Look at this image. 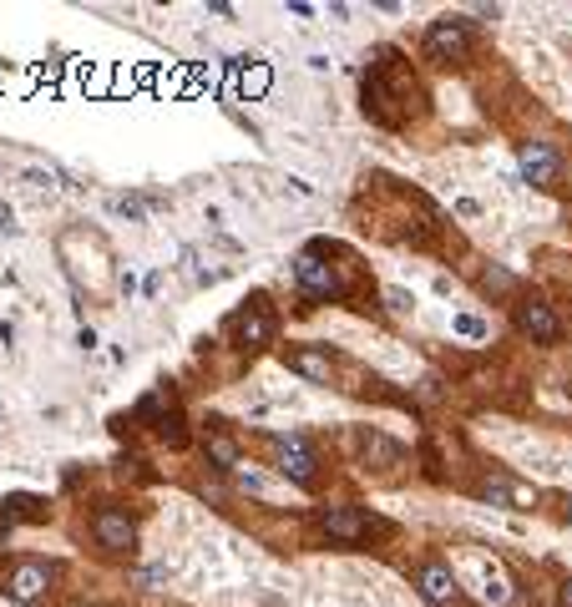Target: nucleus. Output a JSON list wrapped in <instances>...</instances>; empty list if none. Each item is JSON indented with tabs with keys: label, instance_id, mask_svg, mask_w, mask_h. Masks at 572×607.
I'll return each instance as SVG.
<instances>
[{
	"label": "nucleus",
	"instance_id": "obj_1",
	"mask_svg": "<svg viewBox=\"0 0 572 607\" xmlns=\"http://www.w3.org/2000/svg\"><path fill=\"white\" fill-rule=\"evenodd\" d=\"M420 112V87L410 66L400 61L396 46H380L365 71V117H375L380 127H406Z\"/></svg>",
	"mask_w": 572,
	"mask_h": 607
},
{
	"label": "nucleus",
	"instance_id": "obj_2",
	"mask_svg": "<svg viewBox=\"0 0 572 607\" xmlns=\"http://www.w3.org/2000/svg\"><path fill=\"white\" fill-rule=\"evenodd\" d=\"M137 425H147V431L157 435V441L167 445H187V421H183V405H177V395L167 390V385H153V390L137 400L132 410Z\"/></svg>",
	"mask_w": 572,
	"mask_h": 607
},
{
	"label": "nucleus",
	"instance_id": "obj_3",
	"mask_svg": "<svg viewBox=\"0 0 572 607\" xmlns=\"http://www.w3.org/2000/svg\"><path fill=\"white\" fill-rule=\"evenodd\" d=\"M420 51H426V61H461L471 51V21L466 16H436L420 36Z\"/></svg>",
	"mask_w": 572,
	"mask_h": 607
},
{
	"label": "nucleus",
	"instance_id": "obj_4",
	"mask_svg": "<svg viewBox=\"0 0 572 607\" xmlns=\"http://www.w3.org/2000/svg\"><path fill=\"white\" fill-rule=\"evenodd\" d=\"M51 582H56V567L51 562H36V557H21V562L5 572V582H0V592L11 597V602L21 607H36L51 597Z\"/></svg>",
	"mask_w": 572,
	"mask_h": 607
},
{
	"label": "nucleus",
	"instance_id": "obj_5",
	"mask_svg": "<svg viewBox=\"0 0 572 607\" xmlns=\"http://www.w3.org/2000/svg\"><path fill=\"white\" fill-rule=\"evenodd\" d=\"M228 335L238 339L243 349H264V345H274V335H279V314L269 309L264 293H253V299L243 304L238 314L228 319Z\"/></svg>",
	"mask_w": 572,
	"mask_h": 607
},
{
	"label": "nucleus",
	"instance_id": "obj_6",
	"mask_svg": "<svg viewBox=\"0 0 572 607\" xmlns=\"http://www.w3.org/2000/svg\"><path fill=\"white\" fill-rule=\"evenodd\" d=\"M512 319H517V329L532 345H557L562 339V319L552 314V304H542V299H522L517 309H512Z\"/></svg>",
	"mask_w": 572,
	"mask_h": 607
},
{
	"label": "nucleus",
	"instance_id": "obj_7",
	"mask_svg": "<svg viewBox=\"0 0 572 607\" xmlns=\"http://www.w3.org/2000/svg\"><path fill=\"white\" fill-rule=\"evenodd\" d=\"M294 279H299V289H304L309 299H324V304L344 293L340 273H334L324 259H314V253H299V259H294Z\"/></svg>",
	"mask_w": 572,
	"mask_h": 607
},
{
	"label": "nucleus",
	"instance_id": "obj_8",
	"mask_svg": "<svg viewBox=\"0 0 572 607\" xmlns=\"http://www.w3.org/2000/svg\"><path fill=\"white\" fill-rule=\"evenodd\" d=\"M314 466H320V455L304 435H279V471H284L294 486H314Z\"/></svg>",
	"mask_w": 572,
	"mask_h": 607
},
{
	"label": "nucleus",
	"instance_id": "obj_9",
	"mask_svg": "<svg viewBox=\"0 0 572 607\" xmlns=\"http://www.w3.org/2000/svg\"><path fill=\"white\" fill-rule=\"evenodd\" d=\"M350 445H355V455H360V461H370V466H380V471H390V466H400V461H406V445H396L390 435L370 431V425H355Z\"/></svg>",
	"mask_w": 572,
	"mask_h": 607
},
{
	"label": "nucleus",
	"instance_id": "obj_10",
	"mask_svg": "<svg viewBox=\"0 0 572 607\" xmlns=\"http://www.w3.org/2000/svg\"><path fill=\"white\" fill-rule=\"evenodd\" d=\"M517 163H522V173H527L532 187H552L557 173H562V157L552 152V142H522Z\"/></svg>",
	"mask_w": 572,
	"mask_h": 607
},
{
	"label": "nucleus",
	"instance_id": "obj_11",
	"mask_svg": "<svg viewBox=\"0 0 572 607\" xmlns=\"http://www.w3.org/2000/svg\"><path fill=\"white\" fill-rule=\"evenodd\" d=\"M91 531H97V542L107 547V552H132L137 547V527H132V516L127 511H97L91 516Z\"/></svg>",
	"mask_w": 572,
	"mask_h": 607
},
{
	"label": "nucleus",
	"instance_id": "obj_12",
	"mask_svg": "<svg viewBox=\"0 0 572 607\" xmlns=\"http://www.w3.org/2000/svg\"><path fill=\"white\" fill-rule=\"evenodd\" d=\"M320 527H324V537H334V542H360V537H370L375 521L365 516L360 506H324Z\"/></svg>",
	"mask_w": 572,
	"mask_h": 607
},
{
	"label": "nucleus",
	"instance_id": "obj_13",
	"mask_svg": "<svg viewBox=\"0 0 572 607\" xmlns=\"http://www.w3.org/2000/svg\"><path fill=\"white\" fill-rule=\"evenodd\" d=\"M416 587H420V597H426L430 607H446V602H456V572L451 567H440V562H426L420 567V577H416Z\"/></svg>",
	"mask_w": 572,
	"mask_h": 607
},
{
	"label": "nucleus",
	"instance_id": "obj_14",
	"mask_svg": "<svg viewBox=\"0 0 572 607\" xmlns=\"http://www.w3.org/2000/svg\"><path fill=\"white\" fill-rule=\"evenodd\" d=\"M284 359H289V369H294V375L314 379V385H324V379H330V369H334V355H330V349H314V345H294Z\"/></svg>",
	"mask_w": 572,
	"mask_h": 607
},
{
	"label": "nucleus",
	"instance_id": "obj_15",
	"mask_svg": "<svg viewBox=\"0 0 572 607\" xmlns=\"http://www.w3.org/2000/svg\"><path fill=\"white\" fill-rule=\"evenodd\" d=\"M482 496L492 501V506H517V501H522V486H517V481H506V476H486V481H482Z\"/></svg>",
	"mask_w": 572,
	"mask_h": 607
},
{
	"label": "nucleus",
	"instance_id": "obj_16",
	"mask_svg": "<svg viewBox=\"0 0 572 607\" xmlns=\"http://www.w3.org/2000/svg\"><path fill=\"white\" fill-rule=\"evenodd\" d=\"M208 455L218 461L223 471H233V466H238V445H233L228 435H208Z\"/></svg>",
	"mask_w": 572,
	"mask_h": 607
},
{
	"label": "nucleus",
	"instance_id": "obj_17",
	"mask_svg": "<svg viewBox=\"0 0 572 607\" xmlns=\"http://www.w3.org/2000/svg\"><path fill=\"white\" fill-rule=\"evenodd\" d=\"M482 289H486V293H512V273L486 269V273H482Z\"/></svg>",
	"mask_w": 572,
	"mask_h": 607
},
{
	"label": "nucleus",
	"instance_id": "obj_18",
	"mask_svg": "<svg viewBox=\"0 0 572 607\" xmlns=\"http://www.w3.org/2000/svg\"><path fill=\"white\" fill-rule=\"evenodd\" d=\"M111 213H127V218H143V203H137V197H111Z\"/></svg>",
	"mask_w": 572,
	"mask_h": 607
},
{
	"label": "nucleus",
	"instance_id": "obj_19",
	"mask_svg": "<svg viewBox=\"0 0 572 607\" xmlns=\"http://www.w3.org/2000/svg\"><path fill=\"white\" fill-rule=\"evenodd\" d=\"M456 329H461V335H471V339H482V335H486V325H482V319H471V314L456 319Z\"/></svg>",
	"mask_w": 572,
	"mask_h": 607
},
{
	"label": "nucleus",
	"instance_id": "obj_20",
	"mask_svg": "<svg viewBox=\"0 0 572 607\" xmlns=\"http://www.w3.org/2000/svg\"><path fill=\"white\" fill-rule=\"evenodd\" d=\"M386 299H390V309H396V314H410V293L406 289H390Z\"/></svg>",
	"mask_w": 572,
	"mask_h": 607
},
{
	"label": "nucleus",
	"instance_id": "obj_21",
	"mask_svg": "<svg viewBox=\"0 0 572 607\" xmlns=\"http://www.w3.org/2000/svg\"><path fill=\"white\" fill-rule=\"evenodd\" d=\"M557 607H572V582H562V587H557Z\"/></svg>",
	"mask_w": 572,
	"mask_h": 607
},
{
	"label": "nucleus",
	"instance_id": "obj_22",
	"mask_svg": "<svg viewBox=\"0 0 572 607\" xmlns=\"http://www.w3.org/2000/svg\"><path fill=\"white\" fill-rule=\"evenodd\" d=\"M567 521H572V506H567Z\"/></svg>",
	"mask_w": 572,
	"mask_h": 607
}]
</instances>
